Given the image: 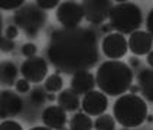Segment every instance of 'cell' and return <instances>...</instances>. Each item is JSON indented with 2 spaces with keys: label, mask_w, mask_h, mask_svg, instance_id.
Wrapping results in <instances>:
<instances>
[{
  "label": "cell",
  "mask_w": 153,
  "mask_h": 130,
  "mask_svg": "<svg viewBox=\"0 0 153 130\" xmlns=\"http://www.w3.org/2000/svg\"><path fill=\"white\" fill-rule=\"evenodd\" d=\"M146 121H147V123H153V116L152 114H147V116H146Z\"/></svg>",
  "instance_id": "37"
},
{
  "label": "cell",
  "mask_w": 153,
  "mask_h": 130,
  "mask_svg": "<svg viewBox=\"0 0 153 130\" xmlns=\"http://www.w3.org/2000/svg\"><path fill=\"white\" fill-rule=\"evenodd\" d=\"M128 91H130V94H137V93H140V87H139V84H134V85L131 84Z\"/></svg>",
  "instance_id": "32"
},
{
  "label": "cell",
  "mask_w": 153,
  "mask_h": 130,
  "mask_svg": "<svg viewBox=\"0 0 153 130\" xmlns=\"http://www.w3.org/2000/svg\"><path fill=\"white\" fill-rule=\"evenodd\" d=\"M101 32H104L105 35L113 33V27H111L110 23H105V25H101Z\"/></svg>",
  "instance_id": "31"
},
{
  "label": "cell",
  "mask_w": 153,
  "mask_h": 130,
  "mask_svg": "<svg viewBox=\"0 0 153 130\" xmlns=\"http://www.w3.org/2000/svg\"><path fill=\"white\" fill-rule=\"evenodd\" d=\"M95 130H116V120L111 114H101L94 121Z\"/></svg>",
  "instance_id": "20"
},
{
  "label": "cell",
  "mask_w": 153,
  "mask_h": 130,
  "mask_svg": "<svg viewBox=\"0 0 153 130\" xmlns=\"http://www.w3.org/2000/svg\"><path fill=\"white\" fill-rule=\"evenodd\" d=\"M30 130H52V129L46 127V126H35V127H32Z\"/></svg>",
  "instance_id": "35"
},
{
  "label": "cell",
  "mask_w": 153,
  "mask_h": 130,
  "mask_svg": "<svg viewBox=\"0 0 153 130\" xmlns=\"http://www.w3.org/2000/svg\"><path fill=\"white\" fill-rule=\"evenodd\" d=\"M35 4L42 10H51V9H56L61 4L59 0H36Z\"/></svg>",
  "instance_id": "24"
},
{
  "label": "cell",
  "mask_w": 153,
  "mask_h": 130,
  "mask_svg": "<svg viewBox=\"0 0 153 130\" xmlns=\"http://www.w3.org/2000/svg\"><path fill=\"white\" fill-rule=\"evenodd\" d=\"M128 51V43L124 35L113 32L105 35L101 41V52L111 61L121 59Z\"/></svg>",
  "instance_id": "10"
},
{
  "label": "cell",
  "mask_w": 153,
  "mask_h": 130,
  "mask_svg": "<svg viewBox=\"0 0 153 130\" xmlns=\"http://www.w3.org/2000/svg\"><path fill=\"white\" fill-rule=\"evenodd\" d=\"M61 130H69V129H65V127H62V129H61Z\"/></svg>",
  "instance_id": "38"
},
{
  "label": "cell",
  "mask_w": 153,
  "mask_h": 130,
  "mask_svg": "<svg viewBox=\"0 0 153 130\" xmlns=\"http://www.w3.org/2000/svg\"><path fill=\"white\" fill-rule=\"evenodd\" d=\"M147 104L137 94H123L113 105V117L124 129L142 126L147 116Z\"/></svg>",
  "instance_id": "3"
},
{
  "label": "cell",
  "mask_w": 153,
  "mask_h": 130,
  "mask_svg": "<svg viewBox=\"0 0 153 130\" xmlns=\"http://www.w3.org/2000/svg\"><path fill=\"white\" fill-rule=\"evenodd\" d=\"M48 62L42 56H32L26 58L20 65V74L26 81L32 84H39L48 77Z\"/></svg>",
  "instance_id": "8"
},
{
  "label": "cell",
  "mask_w": 153,
  "mask_h": 130,
  "mask_svg": "<svg viewBox=\"0 0 153 130\" xmlns=\"http://www.w3.org/2000/svg\"><path fill=\"white\" fill-rule=\"evenodd\" d=\"M81 108L85 114L91 116H101L105 113V110L108 108V97L101 93L100 90H94L90 91L84 95V98L81 100Z\"/></svg>",
  "instance_id": "11"
},
{
  "label": "cell",
  "mask_w": 153,
  "mask_h": 130,
  "mask_svg": "<svg viewBox=\"0 0 153 130\" xmlns=\"http://www.w3.org/2000/svg\"><path fill=\"white\" fill-rule=\"evenodd\" d=\"M46 90L43 87H35L33 90L29 91V101L33 104L35 107H39L46 101Z\"/></svg>",
  "instance_id": "21"
},
{
  "label": "cell",
  "mask_w": 153,
  "mask_h": 130,
  "mask_svg": "<svg viewBox=\"0 0 153 130\" xmlns=\"http://www.w3.org/2000/svg\"><path fill=\"white\" fill-rule=\"evenodd\" d=\"M0 130H23V127L15 120H3L0 123Z\"/></svg>",
  "instance_id": "27"
},
{
  "label": "cell",
  "mask_w": 153,
  "mask_h": 130,
  "mask_svg": "<svg viewBox=\"0 0 153 130\" xmlns=\"http://www.w3.org/2000/svg\"><path fill=\"white\" fill-rule=\"evenodd\" d=\"M133 69L123 61H104L97 68L95 82L105 95L120 97L128 91L133 84Z\"/></svg>",
  "instance_id": "2"
},
{
  "label": "cell",
  "mask_w": 153,
  "mask_h": 130,
  "mask_svg": "<svg viewBox=\"0 0 153 130\" xmlns=\"http://www.w3.org/2000/svg\"><path fill=\"white\" fill-rule=\"evenodd\" d=\"M84 10V19L91 25H102L108 16L113 7L110 0H84L81 1Z\"/></svg>",
  "instance_id": "7"
},
{
  "label": "cell",
  "mask_w": 153,
  "mask_h": 130,
  "mask_svg": "<svg viewBox=\"0 0 153 130\" xmlns=\"http://www.w3.org/2000/svg\"><path fill=\"white\" fill-rule=\"evenodd\" d=\"M69 130H93L94 121L93 119L85 114L84 111H76L69 117Z\"/></svg>",
  "instance_id": "18"
},
{
  "label": "cell",
  "mask_w": 153,
  "mask_h": 130,
  "mask_svg": "<svg viewBox=\"0 0 153 130\" xmlns=\"http://www.w3.org/2000/svg\"><path fill=\"white\" fill-rule=\"evenodd\" d=\"M15 87H16V93H19V94H27L30 91V82L26 81L25 78L17 79Z\"/></svg>",
  "instance_id": "25"
},
{
  "label": "cell",
  "mask_w": 153,
  "mask_h": 130,
  "mask_svg": "<svg viewBox=\"0 0 153 130\" xmlns=\"http://www.w3.org/2000/svg\"><path fill=\"white\" fill-rule=\"evenodd\" d=\"M55 17L58 23L62 26V29H76L79 27V23L84 19V10L81 3L67 0L61 1V4L56 7Z\"/></svg>",
  "instance_id": "6"
},
{
  "label": "cell",
  "mask_w": 153,
  "mask_h": 130,
  "mask_svg": "<svg viewBox=\"0 0 153 130\" xmlns=\"http://www.w3.org/2000/svg\"><path fill=\"white\" fill-rule=\"evenodd\" d=\"M146 30L153 38V9L149 12V15L146 17Z\"/></svg>",
  "instance_id": "29"
},
{
  "label": "cell",
  "mask_w": 153,
  "mask_h": 130,
  "mask_svg": "<svg viewBox=\"0 0 153 130\" xmlns=\"http://www.w3.org/2000/svg\"><path fill=\"white\" fill-rule=\"evenodd\" d=\"M46 100H48V101H55V100H56V95L53 94V93H48V94H46Z\"/></svg>",
  "instance_id": "34"
},
{
  "label": "cell",
  "mask_w": 153,
  "mask_h": 130,
  "mask_svg": "<svg viewBox=\"0 0 153 130\" xmlns=\"http://www.w3.org/2000/svg\"><path fill=\"white\" fill-rule=\"evenodd\" d=\"M43 88L46 90V93H59L64 90V78L61 77V74H52L49 77H46Z\"/></svg>",
  "instance_id": "19"
},
{
  "label": "cell",
  "mask_w": 153,
  "mask_h": 130,
  "mask_svg": "<svg viewBox=\"0 0 153 130\" xmlns=\"http://www.w3.org/2000/svg\"><path fill=\"white\" fill-rule=\"evenodd\" d=\"M20 52H22V55L26 56V58H32V56H36L38 46H36L33 42L23 43V45H22V48H20Z\"/></svg>",
  "instance_id": "23"
},
{
  "label": "cell",
  "mask_w": 153,
  "mask_h": 130,
  "mask_svg": "<svg viewBox=\"0 0 153 130\" xmlns=\"http://www.w3.org/2000/svg\"><path fill=\"white\" fill-rule=\"evenodd\" d=\"M19 68L13 61H1L0 62V84L1 85H15L19 75Z\"/></svg>",
  "instance_id": "17"
},
{
  "label": "cell",
  "mask_w": 153,
  "mask_h": 130,
  "mask_svg": "<svg viewBox=\"0 0 153 130\" xmlns=\"http://www.w3.org/2000/svg\"><path fill=\"white\" fill-rule=\"evenodd\" d=\"M124 130H130V129H124Z\"/></svg>",
  "instance_id": "39"
},
{
  "label": "cell",
  "mask_w": 153,
  "mask_h": 130,
  "mask_svg": "<svg viewBox=\"0 0 153 130\" xmlns=\"http://www.w3.org/2000/svg\"><path fill=\"white\" fill-rule=\"evenodd\" d=\"M130 68H140V65H142V61H140V58L139 56H136V55H131L130 58H128V64H127Z\"/></svg>",
  "instance_id": "30"
},
{
  "label": "cell",
  "mask_w": 153,
  "mask_h": 130,
  "mask_svg": "<svg viewBox=\"0 0 153 130\" xmlns=\"http://www.w3.org/2000/svg\"><path fill=\"white\" fill-rule=\"evenodd\" d=\"M1 32H3V19H1V15H0V39L3 38V36H1Z\"/></svg>",
  "instance_id": "36"
},
{
  "label": "cell",
  "mask_w": 153,
  "mask_h": 130,
  "mask_svg": "<svg viewBox=\"0 0 153 130\" xmlns=\"http://www.w3.org/2000/svg\"><path fill=\"white\" fill-rule=\"evenodd\" d=\"M25 3V0H0V10H17Z\"/></svg>",
  "instance_id": "22"
},
{
  "label": "cell",
  "mask_w": 153,
  "mask_h": 130,
  "mask_svg": "<svg viewBox=\"0 0 153 130\" xmlns=\"http://www.w3.org/2000/svg\"><path fill=\"white\" fill-rule=\"evenodd\" d=\"M97 87L95 82V75L90 71H79L75 72L71 78V90L76 93L78 95L87 94L90 91H94V88Z\"/></svg>",
  "instance_id": "14"
},
{
  "label": "cell",
  "mask_w": 153,
  "mask_h": 130,
  "mask_svg": "<svg viewBox=\"0 0 153 130\" xmlns=\"http://www.w3.org/2000/svg\"><path fill=\"white\" fill-rule=\"evenodd\" d=\"M56 103L61 108H64L67 113H75L81 107L79 95L74 93L71 88H65L58 93L56 95Z\"/></svg>",
  "instance_id": "16"
},
{
  "label": "cell",
  "mask_w": 153,
  "mask_h": 130,
  "mask_svg": "<svg viewBox=\"0 0 153 130\" xmlns=\"http://www.w3.org/2000/svg\"><path fill=\"white\" fill-rule=\"evenodd\" d=\"M147 64H149V68H153V49L147 53Z\"/></svg>",
  "instance_id": "33"
},
{
  "label": "cell",
  "mask_w": 153,
  "mask_h": 130,
  "mask_svg": "<svg viewBox=\"0 0 153 130\" xmlns=\"http://www.w3.org/2000/svg\"><path fill=\"white\" fill-rule=\"evenodd\" d=\"M41 120L43 126L49 129L61 130L68 123V116H67V111L61 108L59 105H48L41 113Z\"/></svg>",
  "instance_id": "12"
},
{
  "label": "cell",
  "mask_w": 153,
  "mask_h": 130,
  "mask_svg": "<svg viewBox=\"0 0 153 130\" xmlns=\"http://www.w3.org/2000/svg\"><path fill=\"white\" fill-rule=\"evenodd\" d=\"M110 25L120 35H131L143 25V12L136 3L117 1L110 10Z\"/></svg>",
  "instance_id": "4"
},
{
  "label": "cell",
  "mask_w": 153,
  "mask_h": 130,
  "mask_svg": "<svg viewBox=\"0 0 153 130\" xmlns=\"http://www.w3.org/2000/svg\"><path fill=\"white\" fill-rule=\"evenodd\" d=\"M128 51L133 52V55L142 56L147 55L153 49V38L147 30H136L128 36Z\"/></svg>",
  "instance_id": "13"
},
{
  "label": "cell",
  "mask_w": 153,
  "mask_h": 130,
  "mask_svg": "<svg viewBox=\"0 0 153 130\" xmlns=\"http://www.w3.org/2000/svg\"><path fill=\"white\" fill-rule=\"evenodd\" d=\"M137 84L145 101L153 104V68H142L137 74Z\"/></svg>",
  "instance_id": "15"
},
{
  "label": "cell",
  "mask_w": 153,
  "mask_h": 130,
  "mask_svg": "<svg viewBox=\"0 0 153 130\" xmlns=\"http://www.w3.org/2000/svg\"><path fill=\"white\" fill-rule=\"evenodd\" d=\"M15 48H16V43H15V41H10V39L4 38V36L0 39V51H1V52L9 53V52L13 51Z\"/></svg>",
  "instance_id": "26"
},
{
  "label": "cell",
  "mask_w": 153,
  "mask_h": 130,
  "mask_svg": "<svg viewBox=\"0 0 153 130\" xmlns=\"http://www.w3.org/2000/svg\"><path fill=\"white\" fill-rule=\"evenodd\" d=\"M19 35V29H17L15 25H9L6 29H4V38H7L10 41H15Z\"/></svg>",
  "instance_id": "28"
},
{
  "label": "cell",
  "mask_w": 153,
  "mask_h": 130,
  "mask_svg": "<svg viewBox=\"0 0 153 130\" xmlns=\"http://www.w3.org/2000/svg\"><path fill=\"white\" fill-rule=\"evenodd\" d=\"M46 58L58 72L90 71L100 61L97 33L91 27L56 29L49 36Z\"/></svg>",
  "instance_id": "1"
},
{
  "label": "cell",
  "mask_w": 153,
  "mask_h": 130,
  "mask_svg": "<svg viewBox=\"0 0 153 130\" xmlns=\"http://www.w3.org/2000/svg\"><path fill=\"white\" fill-rule=\"evenodd\" d=\"M25 110V101L13 90H0V119H12L17 117Z\"/></svg>",
  "instance_id": "9"
},
{
  "label": "cell",
  "mask_w": 153,
  "mask_h": 130,
  "mask_svg": "<svg viewBox=\"0 0 153 130\" xmlns=\"http://www.w3.org/2000/svg\"><path fill=\"white\" fill-rule=\"evenodd\" d=\"M48 20L46 12L39 9L36 4H23L20 9L15 10L13 22L17 29L23 30L26 36L35 38L43 29V26Z\"/></svg>",
  "instance_id": "5"
}]
</instances>
